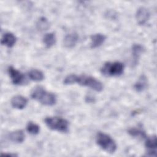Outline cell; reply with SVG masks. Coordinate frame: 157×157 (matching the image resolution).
Returning a JSON list of instances; mask_svg holds the SVG:
<instances>
[{
    "mask_svg": "<svg viewBox=\"0 0 157 157\" xmlns=\"http://www.w3.org/2000/svg\"><path fill=\"white\" fill-rule=\"evenodd\" d=\"M63 83L64 85L77 83L80 85L91 88L98 92H101L104 87L102 83L99 80L93 77L86 75H77L75 74H70L64 78Z\"/></svg>",
    "mask_w": 157,
    "mask_h": 157,
    "instance_id": "cell-1",
    "label": "cell"
},
{
    "mask_svg": "<svg viewBox=\"0 0 157 157\" xmlns=\"http://www.w3.org/2000/svg\"><path fill=\"white\" fill-rule=\"evenodd\" d=\"M31 97L39 103L47 106H53L56 103V97L55 94L46 91L43 87L37 86L32 90Z\"/></svg>",
    "mask_w": 157,
    "mask_h": 157,
    "instance_id": "cell-2",
    "label": "cell"
},
{
    "mask_svg": "<svg viewBox=\"0 0 157 157\" xmlns=\"http://www.w3.org/2000/svg\"><path fill=\"white\" fill-rule=\"evenodd\" d=\"M96 144L100 148L109 153H113L117 148L115 140L108 134L99 132L96 137Z\"/></svg>",
    "mask_w": 157,
    "mask_h": 157,
    "instance_id": "cell-3",
    "label": "cell"
},
{
    "mask_svg": "<svg viewBox=\"0 0 157 157\" xmlns=\"http://www.w3.org/2000/svg\"><path fill=\"white\" fill-rule=\"evenodd\" d=\"M45 124L53 131L66 133L69 131V122L59 117H47L44 120Z\"/></svg>",
    "mask_w": 157,
    "mask_h": 157,
    "instance_id": "cell-4",
    "label": "cell"
},
{
    "mask_svg": "<svg viewBox=\"0 0 157 157\" xmlns=\"http://www.w3.org/2000/svg\"><path fill=\"white\" fill-rule=\"evenodd\" d=\"M124 69V65L121 62H107L101 68V72L105 77H118L123 73Z\"/></svg>",
    "mask_w": 157,
    "mask_h": 157,
    "instance_id": "cell-5",
    "label": "cell"
},
{
    "mask_svg": "<svg viewBox=\"0 0 157 157\" xmlns=\"http://www.w3.org/2000/svg\"><path fill=\"white\" fill-rule=\"evenodd\" d=\"M7 71L13 84L15 85H22L28 82L25 75L13 66H9Z\"/></svg>",
    "mask_w": 157,
    "mask_h": 157,
    "instance_id": "cell-6",
    "label": "cell"
},
{
    "mask_svg": "<svg viewBox=\"0 0 157 157\" xmlns=\"http://www.w3.org/2000/svg\"><path fill=\"white\" fill-rule=\"evenodd\" d=\"M145 146L147 149V155L149 156H155L157 148L156 136H153L150 137H147Z\"/></svg>",
    "mask_w": 157,
    "mask_h": 157,
    "instance_id": "cell-7",
    "label": "cell"
},
{
    "mask_svg": "<svg viewBox=\"0 0 157 157\" xmlns=\"http://www.w3.org/2000/svg\"><path fill=\"white\" fill-rule=\"evenodd\" d=\"M150 17V13L149 10L144 7H139L136 13V18L139 25H145L148 21Z\"/></svg>",
    "mask_w": 157,
    "mask_h": 157,
    "instance_id": "cell-8",
    "label": "cell"
},
{
    "mask_svg": "<svg viewBox=\"0 0 157 157\" xmlns=\"http://www.w3.org/2000/svg\"><path fill=\"white\" fill-rule=\"evenodd\" d=\"M78 40L77 33L72 32L66 34L63 40L64 46L67 48H72L75 46Z\"/></svg>",
    "mask_w": 157,
    "mask_h": 157,
    "instance_id": "cell-9",
    "label": "cell"
},
{
    "mask_svg": "<svg viewBox=\"0 0 157 157\" xmlns=\"http://www.w3.org/2000/svg\"><path fill=\"white\" fill-rule=\"evenodd\" d=\"M27 103L28 99L21 95H16L11 99L12 106L13 108L19 110L24 109L27 105Z\"/></svg>",
    "mask_w": 157,
    "mask_h": 157,
    "instance_id": "cell-10",
    "label": "cell"
},
{
    "mask_svg": "<svg viewBox=\"0 0 157 157\" xmlns=\"http://www.w3.org/2000/svg\"><path fill=\"white\" fill-rule=\"evenodd\" d=\"M16 41V36L13 33L7 32L3 34L1 40V43L2 45H5L8 48H12L15 44Z\"/></svg>",
    "mask_w": 157,
    "mask_h": 157,
    "instance_id": "cell-11",
    "label": "cell"
},
{
    "mask_svg": "<svg viewBox=\"0 0 157 157\" xmlns=\"http://www.w3.org/2000/svg\"><path fill=\"white\" fill-rule=\"evenodd\" d=\"M90 39V47L91 48H96L100 47L104 43L106 39V36L102 34L97 33L91 35Z\"/></svg>",
    "mask_w": 157,
    "mask_h": 157,
    "instance_id": "cell-12",
    "label": "cell"
},
{
    "mask_svg": "<svg viewBox=\"0 0 157 157\" xmlns=\"http://www.w3.org/2000/svg\"><path fill=\"white\" fill-rule=\"evenodd\" d=\"M132 66H136L138 62L140 55L144 51V47L140 44H134L132 46Z\"/></svg>",
    "mask_w": 157,
    "mask_h": 157,
    "instance_id": "cell-13",
    "label": "cell"
},
{
    "mask_svg": "<svg viewBox=\"0 0 157 157\" xmlns=\"http://www.w3.org/2000/svg\"><path fill=\"white\" fill-rule=\"evenodd\" d=\"M8 137L12 142L20 144L25 140V135L22 130H16L10 132Z\"/></svg>",
    "mask_w": 157,
    "mask_h": 157,
    "instance_id": "cell-14",
    "label": "cell"
},
{
    "mask_svg": "<svg viewBox=\"0 0 157 157\" xmlns=\"http://www.w3.org/2000/svg\"><path fill=\"white\" fill-rule=\"evenodd\" d=\"M148 86V80L145 75H141L138 80L134 85V90L140 93L144 91Z\"/></svg>",
    "mask_w": 157,
    "mask_h": 157,
    "instance_id": "cell-15",
    "label": "cell"
},
{
    "mask_svg": "<svg viewBox=\"0 0 157 157\" xmlns=\"http://www.w3.org/2000/svg\"><path fill=\"white\" fill-rule=\"evenodd\" d=\"M42 41L46 48H51L55 44L56 41L55 34L54 33H48L45 34L43 37Z\"/></svg>",
    "mask_w": 157,
    "mask_h": 157,
    "instance_id": "cell-16",
    "label": "cell"
},
{
    "mask_svg": "<svg viewBox=\"0 0 157 157\" xmlns=\"http://www.w3.org/2000/svg\"><path fill=\"white\" fill-rule=\"evenodd\" d=\"M28 75L29 78L31 80H33L35 82H40L43 80L44 78V73L41 71L36 69L30 70L28 72Z\"/></svg>",
    "mask_w": 157,
    "mask_h": 157,
    "instance_id": "cell-17",
    "label": "cell"
},
{
    "mask_svg": "<svg viewBox=\"0 0 157 157\" xmlns=\"http://www.w3.org/2000/svg\"><path fill=\"white\" fill-rule=\"evenodd\" d=\"M128 133L132 137L139 138L141 139H146L147 134L144 131L137 128H131L128 130Z\"/></svg>",
    "mask_w": 157,
    "mask_h": 157,
    "instance_id": "cell-18",
    "label": "cell"
},
{
    "mask_svg": "<svg viewBox=\"0 0 157 157\" xmlns=\"http://www.w3.org/2000/svg\"><path fill=\"white\" fill-rule=\"evenodd\" d=\"M36 27L37 29L40 31H46L50 27L49 22L47 20V19L45 18V17H40L36 23Z\"/></svg>",
    "mask_w": 157,
    "mask_h": 157,
    "instance_id": "cell-19",
    "label": "cell"
},
{
    "mask_svg": "<svg viewBox=\"0 0 157 157\" xmlns=\"http://www.w3.org/2000/svg\"><path fill=\"white\" fill-rule=\"evenodd\" d=\"M26 131L32 135H36L40 131V127L33 121H29L26 125Z\"/></svg>",
    "mask_w": 157,
    "mask_h": 157,
    "instance_id": "cell-20",
    "label": "cell"
}]
</instances>
